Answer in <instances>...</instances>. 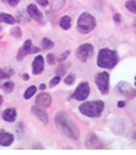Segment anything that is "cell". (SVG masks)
<instances>
[{
    "mask_svg": "<svg viewBox=\"0 0 136 155\" xmlns=\"http://www.w3.org/2000/svg\"><path fill=\"white\" fill-rule=\"evenodd\" d=\"M54 121L60 132L73 140H78L80 137V130L66 112H59L55 114Z\"/></svg>",
    "mask_w": 136,
    "mask_h": 155,
    "instance_id": "1",
    "label": "cell"
},
{
    "mask_svg": "<svg viewBox=\"0 0 136 155\" xmlns=\"http://www.w3.org/2000/svg\"><path fill=\"white\" fill-rule=\"evenodd\" d=\"M119 60L117 51L109 48H103L98 54L97 65L101 68L111 69L116 66Z\"/></svg>",
    "mask_w": 136,
    "mask_h": 155,
    "instance_id": "2",
    "label": "cell"
},
{
    "mask_svg": "<svg viewBox=\"0 0 136 155\" xmlns=\"http://www.w3.org/2000/svg\"><path fill=\"white\" fill-rule=\"evenodd\" d=\"M105 104L103 101H91L84 102L78 107L79 111L83 115L88 117H99L104 110Z\"/></svg>",
    "mask_w": 136,
    "mask_h": 155,
    "instance_id": "3",
    "label": "cell"
},
{
    "mask_svg": "<svg viewBox=\"0 0 136 155\" xmlns=\"http://www.w3.org/2000/svg\"><path fill=\"white\" fill-rule=\"evenodd\" d=\"M96 24L95 18L92 15L88 12H83L77 20V29L80 34L87 35L95 29Z\"/></svg>",
    "mask_w": 136,
    "mask_h": 155,
    "instance_id": "4",
    "label": "cell"
},
{
    "mask_svg": "<svg viewBox=\"0 0 136 155\" xmlns=\"http://www.w3.org/2000/svg\"><path fill=\"white\" fill-rule=\"evenodd\" d=\"M109 81L110 77L106 72H99L95 76V82L103 95H107L109 93Z\"/></svg>",
    "mask_w": 136,
    "mask_h": 155,
    "instance_id": "5",
    "label": "cell"
},
{
    "mask_svg": "<svg viewBox=\"0 0 136 155\" xmlns=\"http://www.w3.org/2000/svg\"><path fill=\"white\" fill-rule=\"evenodd\" d=\"M94 54V47L90 44H83L78 47L75 52V56L81 62H87L91 58Z\"/></svg>",
    "mask_w": 136,
    "mask_h": 155,
    "instance_id": "6",
    "label": "cell"
},
{
    "mask_svg": "<svg viewBox=\"0 0 136 155\" xmlns=\"http://www.w3.org/2000/svg\"><path fill=\"white\" fill-rule=\"evenodd\" d=\"M90 92V88L88 82H81L78 86L76 89L74 90L71 98L74 99L78 101H85L88 97Z\"/></svg>",
    "mask_w": 136,
    "mask_h": 155,
    "instance_id": "7",
    "label": "cell"
},
{
    "mask_svg": "<svg viewBox=\"0 0 136 155\" xmlns=\"http://www.w3.org/2000/svg\"><path fill=\"white\" fill-rule=\"evenodd\" d=\"M39 51H40V48H37V47L32 46L31 41L30 39H27V40H26L24 42L23 46L19 49L18 53H17V60L18 61H22L23 59L25 58L26 56L30 55V54L38 53Z\"/></svg>",
    "mask_w": 136,
    "mask_h": 155,
    "instance_id": "8",
    "label": "cell"
},
{
    "mask_svg": "<svg viewBox=\"0 0 136 155\" xmlns=\"http://www.w3.org/2000/svg\"><path fill=\"white\" fill-rule=\"evenodd\" d=\"M115 91L119 94L123 96H127L131 97H133L136 95V91L134 88H132L131 85L128 82H125V81H121L117 85L115 88Z\"/></svg>",
    "mask_w": 136,
    "mask_h": 155,
    "instance_id": "9",
    "label": "cell"
},
{
    "mask_svg": "<svg viewBox=\"0 0 136 155\" xmlns=\"http://www.w3.org/2000/svg\"><path fill=\"white\" fill-rule=\"evenodd\" d=\"M27 12L29 15V16L33 19L35 22H37L40 25H43L44 24V17L43 15L40 11L39 10L38 7L35 4L28 5L27 8Z\"/></svg>",
    "mask_w": 136,
    "mask_h": 155,
    "instance_id": "10",
    "label": "cell"
},
{
    "mask_svg": "<svg viewBox=\"0 0 136 155\" xmlns=\"http://www.w3.org/2000/svg\"><path fill=\"white\" fill-rule=\"evenodd\" d=\"M45 64L43 56L39 55L35 58L32 62V73L33 75H40L44 71Z\"/></svg>",
    "mask_w": 136,
    "mask_h": 155,
    "instance_id": "11",
    "label": "cell"
},
{
    "mask_svg": "<svg viewBox=\"0 0 136 155\" xmlns=\"http://www.w3.org/2000/svg\"><path fill=\"white\" fill-rule=\"evenodd\" d=\"M52 99L50 94L47 93H41L35 98V103L38 106L43 108H48L51 105Z\"/></svg>",
    "mask_w": 136,
    "mask_h": 155,
    "instance_id": "12",
    "label": "cell"
},
{
    "mask_svg": "<svg viewBox=\"0 0 136 155\" xmlns=\"http://www.w3.org/2000/svg\"><path fill=\"white\" fill-rule=\"evenodd\" d=\"M30 112H31V114H32L35 117H36L42 123H43L45 125H46V124L48 123V115H47V114H46V112L45 111V110L40 109V108L38 106H32L31 107V109H30Z\"/></svg>",
    "mask_w": 136,
    "mask_h": 155,
    "instance_id": "13",
    "label": "cell"
},
{
    "mask_svg": "<svg viewBox=\"0 0 136 155\" xmlns=\"http://www.w3.org/2000/svg\"><path fill=\"white\" fill-rule=\"evenodd\" d=\"M14 137L11 133L0 130V146H10L14 142Z\"/></svg>",
    "mask_w": 136,
    "mask_h": 155,
    "instance_id": "14",
    "label": "cell"
},
{
    "mask_svg": "<svg viewBox=\"0 0 136 155\" xmlns=\"http://www.w3.org/2000/svg\"><path fill=\"white\" fill-rule=\"evenodd\" d=\"M2 119L7 122H14L17 117L16 109L14 108H8V109H5L2 113Z\"/></svg>",
    "mask_w": 136,
    "mask_h": 155,
    "instance_id": "15",
    "label": "cell"
},
{
    "mask_svg": "<svg viewBox=\"0 0 136 155\" xmlns=\"http://www.w3.org/2000/svg\"><path fill=\"white\" fill-rule=\"evenodd\" d=\"M14 74V70L11 68H0V81L9 79Z\"/></svg>",
    "mask_w": 136,
    "mask_h": 155,
    "instance_id": "16",
    "label": "cell"
},
{
    "mask_svg": "<svg viewBox=\"0 0 136 155\" xmlns=\"http://www.w3.org/2000/svg\"><path fill=\"white\" fill-rule=\"evenodd\" d=\"M60 28L63 30H68L71 27V18L68 15L62 16L59 20Z\"/></svg>",
    "mask_w": 136,
    "mask_h": 155,
    "instance_id": "17",
    "label": "cell"
},
{
    "mask_svg": "<svg viewBox=\"0 0 136 155\" xmlns=\"http://www.w3.org/2000/svg\"><path fill=\"white\" fill-rule=\"evenodd\" d=\"M16 22V19L11 15L6 14V13H0V23H5L7 24L13 25Z\"/></svg>",
    "mask_w": 136,
    "mask_h": 155,
    "instance_id": "18",
    "label": "cell"
},
{
    "mask_svg": "<svg viewBox=\"0 0 136 155\" xmlns=\"http://www.w3.org/2000/svg\"><path fill=\"white\" fill-rule=\"evenodd\" d=\"M70 68H71V64L70 63L62 64H60L57 68V69H56V74H57V76H59L60 77H64L65 74L67 73Z\"/></svg>",
    "mask_w": 136,
    "mask_h": 155,
    "instance_id": "19",
    "label": "cell"
},
{
    "mask_svg": "<svg viewBox=\"0 0 136 155\" xmlns=\"http://www.w3.org/2000/svg\"><path fill=\"white\" fill-rule=\"evenodd\" d=\"M66 0H51V7L54 12H59L64 7Z\"/></svg>",
    "mask_w": 136,
    "mask_h": 155,
    "instance_id": "20",
    "label": "cell"
},
{
    "mask_svg": "<svg viewBox=\"0 0 136 155\" xmlns=\"http://www.w3.org/2000/svg\"><path fill=\"white\" fill-rule=\"evenodd\" d=\"M2 89L6 93H11L13 92L14 88V83L13 81H7L2 84Z\"/></svg>",
    "mask_w": 136,
    "mask_h": 155,
    "instance_id": "21",
    "label": "cell"
},
{
    "mask_svg": "<svg viewBox=\"0 0 136 155\" xmlns=\"http://www.w3.org/2000/svg\"><path fill=\"white\" fill-rule=\"evenodd\" d=\"M10 34L13 37L16 38V39H20L23 36V31L18 26H14L12 28H11L10 30Z\"/></svg>",
    "mask_w": 136,
    "mask_h": 155,
    "instance_id": "22",
    "label": "cell"
},
{
    "mask_svg": "<svg viewBox=\"0 0 136 155\" xmlns=\"http://www.w3.org/2000/svg\"><path fill=\"white\" fill-rule=\"evenodd\" d=\"M125 7L132 14L136 15V0H128L125 2Z\"/></svg>",
    "mask_w": 136,
    "mask_h": 155,
    "instance_id": "23",
    "label": "cell"
},
{
    "mask_svg": "<svg viewBox=\"0 0 136 155\" xmlns=\"http://www.w3.org/2000/svg\"><path fill=\"white\" fill-rule=\"evenodd\" d=\"M42 49L43 50H50L54 47V42L51 41V39H48V38H43V40H42Z\"/></svg>",
    "mask_w": 136,
    "mask_h": 155,
    "instance_id": "24",
    "label": "cell"
},
{
    "mask_svg": "<svg viewBox=\"0 0 136 155\" xmlns=\"http://www.w3.org/2000/svg\"><path fill=\"white\" fill-rule=\"evenodd\" d=\"M36 91H37V88H36L35 86L34 85L30 86V87L26 90L25 93H24V95H23L24 99L26 100L30 99L33 96L35 95V93H36Z\"/></svg>",
    "mask_w": 136,
    "mask_h": 155,
    "instance_id": "25",
    "label": "cell"
},
{
    "mask_svg": "<svg viewBox=\"0 0 136 155\" xmlns=\"http://www.w3.org/2000/svg\"><path fill=\"white\" fill-rule=\"evenodd\" d=\"M97 141L98 139L95 135V134H90L87 138V141H86V146L90 148L97 142Z\"/></svg>",
    "mask_w": 136,
    "mask_h": 155,
    "instance_id": "26",
    "label": "cell"
},
{
    "mask_svg": "<svg viewBox=\"0 0 136 155\" xmlns=\"http://www.w3.org/2000/svg\"><path fill=\"white\" fill-rule=\"evenodd\" d=\"M17 21L19 23H25L30 21V18L25 14H20L17 17Z\"/></svg>",
    "mask_w": 136,
    "mask_h": 155,
    "instance_id": "27",
    "label": "cell"
},
{
    "mask_svg": "<svg viewBox=\"0 0 136 155\" xmlns=\"http://www.w3.org/2000/svg\"><path fill=\"white\" fill-rule=\"evenodd\" d=\"M74 81H75V77H74V74L68 75L64 79V83L67 85H72L74 83Z\"/></svg>",
    "mask_w": 136,
    "mask_h": 155,
    "instance_id": "28",
    "label": "cell"
},
{
    "mask_svg": "<svg viewBox=\"0 0 136 155\" xmlns=\"http://www.w3.org/2000/svg\"><path fill=\"white\" fill-rule=\"evenodd\" d=\"M70 54H71V50H67V51H65L63 53H62L60 55V56L58 58V62L60 63V64L62 62H64L65 60L67 59V57L70 56Z\"/></svg>",
    "mask_w": 136,
    "mask_h": 155,
    "instance_id": "29",
    "label": "cell"
},
{
    "mask_svg": "<svg viewBox=\"0 0 136 155\" xmlns=\"http://www.w3.org/2000/svg\"><path fill=\"white\" fill-rule=\"evenodd\" d=\"M61 81V77L59 76H56V77H53V78L51 79V81H50V88H54V87H55L57 84H59Z\"/></svg>",
    "mask_w": 136,
    "mask_h": 155,
    "instance_id": "30",
    "label": "cell"
},
{
    "mask_svg": "<svg viewBox=\"0 0 136 155\" xmlns=\"http://www.w3.org/2000/svg\"><path fill=\"white\" fill-rule=\"evenodd\" d=\"M46 62L50 65L55 64V55L52 53L47 54V56H46Z\"/></svg>",
    "mask_w": 136,
    "mask_h": 155,
    "instance_id": "31",
    "label": "cell"
},
{
    "mask_svg": "<svg viewBox=\"0 0 136 155\" xmlns=\"http://www.w3.org/2000/svg\"><path fill=\"white\" fill-rule=\"evenodd\" d=\"M2 1L6 4L11 6V7H15L20 2V0H2Z\"/></svg>",
    "mask_w": 136,
    "mask_h": 155,
    "instance_id": "32",
    "label": "cell"
},
{
    "mask_svg": "<svg viewBox=\"0 0 136 155\" xmlns=\"http://www.w3.org/2000/svg\"><path fill=\"white\" fill-rule=\"evenodd\" d=\"M113 20L116 23H119L122 20V16H121V15L119 14V13H116V14L114 15L113 16Z\"/></svg>",
    "mask_w": 136,
    "mask_h": 155,
    "instance_id": "33",
    "label": "cell"
},
{
    "mask_svg": "<svg viewBox=\"0 0 136 155\" xmlns=\"http://www.w3.org/2000/svg\"><path fill=\"white\" fill-rule=\"evenodd\" d=\"M36 2L42 7H46L49 3V0H36Z\"/></svg>",
    "mask_w": 136,
    "mask_h": 155,
    "instance_id": "34",
    "label": "cell"
},
{
    "mask_svg": "<svg viewBox=\"0 0 136 155\" xmlns=\"http://www.w3.org/2000/svg\"><path fill=\"white\" fill-rule=\"evenodd\" d=\"M117 105L119 108H120V109L124 108V107L126 106V101H120L118 102Z\"/></svg>",
    "mask_w": 136,
    "mask_h": 155,
    "instance_id": "35",
    "label": "cell"
},
{
    "mask_svg": "<svg viewBox=\"0 0 136 155\" xmlns=\"http://www.w3.org/2000/svg\"><path fill=\"white\" fill-rule=\"evenodd\" d=\"M22 78H23V81H29V79H30V76H29V74H27V73H24V74L23 75V77H22Z\"/></svg>",
    "mask_w": 136,
    "mask_h": 155,
    "instance_id": "36",
    "label": "cell"
},
{
    "mask_svg": "<svg viewBox=\"0 0 136 155\" xmlns=\"http://www.w3.org/2000/svg\"><path fill=\"white\" fill-rule=\"evenodd\" d=\"M46 84H43V83H42L41 84L39 85V89H40V90H41V91L45 90V89H46Z\"/></svg>",
    "mask_w": 136,
    "mask_h": 155,
    "instance_id": "37",
    "label": "cell"
},
{
    "mask_svg": "<svg viewBox=\"0 0 136 155\" xmlns=\"http://www.w3.org/2000/svg\"><path fill=\"white\" fill-rule=\"evenodd\" d=\"M133 28H134V32H135V34H136V19H135V20H134V25H133Z\"/></svg>",
    "mask_w": 136,
    "mask_h": 155,
    "instance_id": "38",
    "label": "cell"
},
{
    "mask_svg": "<svg viewBox=\"0 0 136 155\" xmlns=\"http://www.w3.org/2000/svg\"><path fill=\"white\" fill-rule=\"evenodd\" d=\"M2 102H3V98L1 95H0V106L2 104Z\"/></svg>",
    "mask_w": 136,
    "mask_h": 155,
    "instance_id": "39",
    "label": "cell"
},
{
    "mask_svg": "<svg viewBox=\"0 0 136 155\" xmlns=\"http://www.w3.org/2000/svg\"><path fill=\"white\" fill-rule=\"evenodd\" d=\"M134 80H135V81H134V85H135V87H136V77H135V78H134Z\"/></svg>",
    "mask_w": 136,
    "mask_h": 155,
    "instance_id": "40",
    "label": "cell"
},
{
    "mask_svg": "<svg viewBox=\"0 0 136 155\" xmlns=\"http://www.w3.org/2000/svg\"><path fill=\"white\" fill-rule=\"evenodd\" d=\"M2 30V27H1V25H0V31H1Z\"/></svg>",
    "mask_w": 136,
    "mask_h": 155,
    "instance_id": "41",
    "label": "cell"
},
{
    "mask_svg": "<svg viewBox=\"0 0 136 155\" xmlns=\"http://www.w3.org/2000/svg\"><path fill=\"white\" fill-rule=\"evenodd\" d=\"M2 36H0V40L2 39Z\"/></svg>",
    "mask_w": 136,
    "mask_h": 155,
    "instance_id": "42",
    "label": "cell"
}]
</instances>
